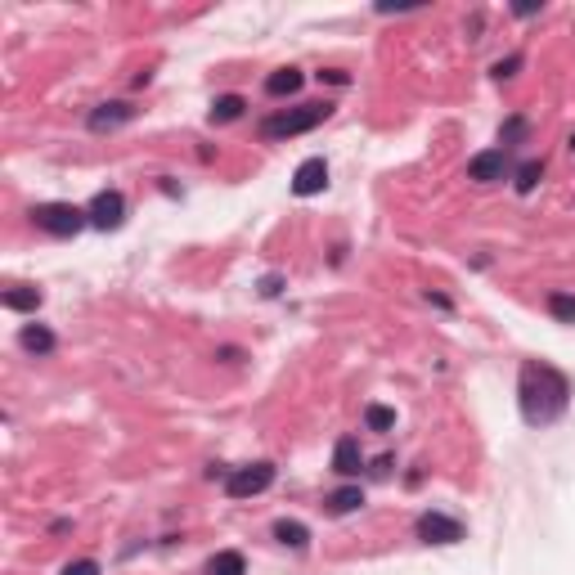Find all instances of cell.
Wrapping results in <instances>:
<instances>
[{
  "label": "cell",
  "instance_id": "1",
  "mask_svg": "<svg viewBox=\"0 0 575 575\" xmlns=\"http://www.w3.org/2000/svg\"><path fill=\"white\" fill-rule=\"evenodd\" d=\"M517 405H522V418L531 427H553L567 414V405H571L567 373L544 364V360H526L522 378H517Z\"/></svg>",
  "mask_w": 575,
  "mask_h": 575
},
{
  "label": "cell",
  "instance_id": "2",
  "mask_svg": "<svg viewBox=\"0 0 575 575\" xmlns=\"http://www.w3.org/2000/svg\"><path fill=\"white\" fill-rule=\"evenodd\" d=\"M328 117H333V103H328V99H324V103H297V108H279V112H270V117L261 121V139L279 144V139H292V135H306V130L324 126Z\"/></svg>",
  "mask_w": 575,
  "mask_h": 575
},
{
  "label": "cell",
  "instance_id": "3",
  "mask_svg": "<svg viewBox=\"0 0 575 575\" xmlns=\"http://www.w3.org/2000/svg\"><path fill=\"white\" fill-rule=\"evenodd\" d=\"M31 225L45 229L49 238H76V234L90 225V216H85V207H76V202H36V207H31Z\"/></svg>",
  "mask_w": 575,
  "mask_h": 575
},
{
  "label": "cell",
  "instance_id": "4",
  "mask_svg": "<svg viewBox=\"0 0 575 575\" xmlns=\"http://www.w3.org/2000/svg\"><path fill=\"white\" fill-rule=\"evenodd\" d=\"M274 486V463H247V468H234L225 477V495L229 499H256Z\"/></svg>",
  "mask_w": 575,
  "mask_h": 575
},
{
  "label": "cell",
  "instance_id": "5",
  "mask_svg": "<svg viewBox=\"0 0 575 575\" xmlns=\"http://www.w3.org/2000/svg\"><path fill=\"white\" fill-rule=\"evenodd\" d=\"M85 216H90L94 229H117V225L126 220V198H121V189H99V193L90 198Z\"/></svg>",
  "mask_w": 575,
  "mask_h": 575
},
{
  "label": "cell",
  "instance_id": "6",
  "mask_svg": "<svg viewBox=\"0 0 575 575\" xmlns=\"http://www.w3.org/2000/svg\"><path fill=\"white\" fill-rule=\"evenodd\" d=\"M414 535L423 544H459L463 540V522L450 517V513H423L418 526H414Z\"/></svg>",
  "mask_w": 575,
  "mask_h": 575
},
{
  "label": "cell",
  "instance_id": "7",
  "mask_svg": "<svg viewBox=\"0 0 575 575\" xmlns=\"http://www.w3.org/2000/svg\"><path fill=\"white\" fill-rule=\"evenodd\" d=\"M504 175H513V162H508L504 148H486V153H477L468 162V180H477V184H495Z\"/></svg>",
  "mask_w": 575,
  "mask_h": 575
},
{
  "label": "cell",
  "instance_id": "8",
  "mask_svg": "<svg viewBox=\"0 0 575 575\" xmlns=\"http://www.w3.org/2000/svg\"><path fill=\"white\" fill-rule=\"evenodd\" d=\"M328 189V162L324 157H306L301 166H297V175H292V193L297 198H315V193H324Z\"/></svg>",
  "mask_w": 575,
  "mask_h": 575
},
{
  "label": "cell",
  "instance_id": "9",
  "mask_svg": "<svg viewBox=\"0 0 575 575\" xmlns=\"http://www.w3.org/2000/svg\"><path fill=\"white\" fill-rule=\"evenodd\" d=\"M135 117V108L130 103H121V99H112V103H99L90 117H85V126L94 130V135H103V130H117V126H126Z\"/></svg>",
  "mask_w": 575,
  "mask_h": 575
},
{
  "label": "cell",
  "instance_id": "10",
  "mask_svg": "<svg viewBox=\"0 0 575 575\" xmlns=\"http://www.w3.org/2000/svg\"><path fill=\"white\" fill-rule=\"evenodd\" d=\"M364 468V450H360V436H342L333 445V472L337 477H360Z\"/></svg>",
  "mask_w": 575,
  "mask_h": 575
},
{
  "label": "cell",
  "instance_id": "11",
  "mask_svg": "<svg viewBox=\"0 0 575 575\" xmlns=\"http://www.w3.org/2000/svg\"><path fill=\"white\" fill-rule=\"evenodd\" d=\"M18 346H22L27 355H54L58 337H54V328H45V324H22V333H18Z\"/></svg>",
  "mask_w": 575,
  "mask_h": 575
},
{
  "label": "cell",
  "instance_id": "12",
  "mask_svg": "<svg viewBox=\"0 0 575 575\" xmlns=\"http://www.w3.org/2000/svg\"><path fill=\"white\" fill-rule=\"evenodd\" d=\"M40 288H27V283H18V288H4V297H0V306L4 310H18V315H31V310H40Z\"/></svg>",
  "mask_w": 575,
  "mask_h": 575
},
{
  "label": "cell",
  "instance_id": "13",
  "mask_svg": "<svg viewBox=\"0 0 575 575\" xmlns=\"http://www.w3.org/2000/svg\"><path fill=\"white\" fill-rule=\"evenodd\" d=\"M274 540H279L283 549H297V553H301V549L310 544V531H306V522H297V517H279V522H274Z\"/></svg>",
  "mask_w": 575,
  "mask_h": 575
},
{
  "label": "cell",
  "instance_id": "14",
  "mask_svg": "<svg viewBox=\"0 0 575 575\" xmlns=\"http://www.w3.org/2000/svg\"><path fill=\"white\" fill-rule=\"evenodd\" d=\"M207 575H247V558L238 549H220L207 558Z\"/></svg>",
  "mask_w": 575,
  "mask_h": 575
},
{
  "label": "cell",
  "instance_id": "15",
  "mask_svg": "<svg viewBox=\"0 0 575 575\" xmlns=\"http://www.w3.org/2000/svg\"><path fill=\"white\" fill-rule=\"evenodd\" d=\"M301 81H306V76H301L297 67H279V72H270V76H265V94H274V99L297 94V90H301Z\"/></svg>",
  "mask_w": 575,
  "mask_h": 575
},
{
  "label": "cell",
  "instance_id": "16",
  "mask_svg": "<svg viewBox=\"0 0 575 575\" xmlns=\"http://www.w3.org/2000/svg\"><path fill=\"white\" fill-rule=\"evenodd\" d=\"M360 504H364V490H360V486H342V490L328 495V513H333V517L360 513Z\"/></svg>",
  "mask_w": 575,
  "mask_h": 575
},
{
  "label": "cell",
  "instance_id": "17",
  "mask_svg": "<svg viewBox=\"0 0 575 575\" xmlns=\"http://www.w3.org/2000/svg\"><path fill=\"white\" fill-rule=\"evenodd\" d=\"M243 108H247V103H243V94H220V99L211 103V112H207V117H211V126H225V121H238V117H243Z\"/></svg>",
  "mask_w": 575,
  "mask_h": 575
},
{
  "label": "cell",
  "instance_id": "18",
  "mask_svg": "<svg viewBox=\"0 0 575 575\" xmlns=\"http://www.w3.org/2000/svg\"><path fill=\"white\" fill-rule=\"evenodd\" d=\"M526 135H531V121H526V117H508V121L499 126V148L508 153V148L526 144Z\"/></svg>",
  "mask_w": 575,
  "mask_h": 575
},
{
  "label": "cell",
  "instance_id": "19",
  "mask_svg": "<svg viewBox=\"0 0 575 575\" xmlns=\"http://www.w3.org/2000/svg\"><path fill=\"white\" fill-rule=\"evenodd\" d=\"M513 180H517V193H535V184L544 180V162H522L513 171Z\"/></svg>",
  "mask_w": 575,
  "mask_h": 575
},
{
  "label": "cell",
  "instance_id": "20",
  "mask_svg": "<svg viewBox=\"0 0 575 575\" xmlns=\"http://www.w3.org/2000/svg\"><path fill=\"white\" fill-rule=\"evenodd\" d=\"M364 427L387 436V432L396 427V409H387V405H369V409H364Z\"/></svg>",
  "mask_w": 575,
  "mask_h": 575
},
{
  "label": "cell",
  "instance_id": "21",
  "mask_svg": "<svg viewBox=\"0 0 575 575\" xmlns=\"http://www.w3.org/2000/svg\"><path fill=\"white\" fill-rule=\"evenodd\" d=\"M549 315L558 319V324H575V297L571 292H549Z\"/></svg>",
  "mask_w": 575,
  "mask_h": 575
},
{
  "label": "cell",
  "instance_id": "22",
  "mask_svg": "<svg viewBox=\"0 0 575 575\" xmlns=\"http://www.w3.org/2000/svg\"><path fill=\"white\" fill-rule=\"evenodd\" d=\"M58 575H99V562L94 558H76V562H67Z\"/></svg>",
  "mask_w": 575,
  "mask_h": 575
},
{
  "label": "cell",
  "instance_id": "23",
  "mask_svg": "<svg viewBox=\"0 0 575 575\" xmlns=\"http://www.w3.org/2000/svg\"><path fill=\"white\" fill-rule=\"evenodd\" d=\"M517 67H522V54H513V58H499L490 72H495V81H504V76H513Z\"/></svg>",
  "mask_w": 575,
  "mask_h": 575
},
{
  "label": "cell",
  "instance_id": "24",
  "mask_svg": "<svg viewBox=\"0 0 575 575\" xmlns=\"http://www.w3.org/2000/svg\"><path fill=\"white\" fill-rule=\"evenodd\" d=\"M279 292H283V279L279 274H265L261 279V297H279Z\"/></svg>",
  "mask_w": 575,
  "mask_h": 575
},
{
  "label": "cell",
  "instance_id": "25",
  "mask_svg": "<svg viewBox=\"0 0 575 575\" xmlns=\"http://www.w3.org/2000/svg\"><path fill=\"white\" fill-rule=\"evenodd\" d=\"M319 81H333V85H346L351 76H346V72H337V67H328V72H319Z\"/></svg>",
  "mask_w": 575,
  "mask_h": 575
},
{
  "label": "cell",
  "instance_id": "26",
  "mask_svg": "<svg viewBox=\"0 0 575 575\" xmlns=\"http://www.w3.org/2000/svg\"><path fill=\"white\" fill-rule=\"evenodd\" d=\"M571 153H575V135H571Z\"/></svg>",
  "mask_w": 575,
  "mask_h": 575
}]
</instances>
